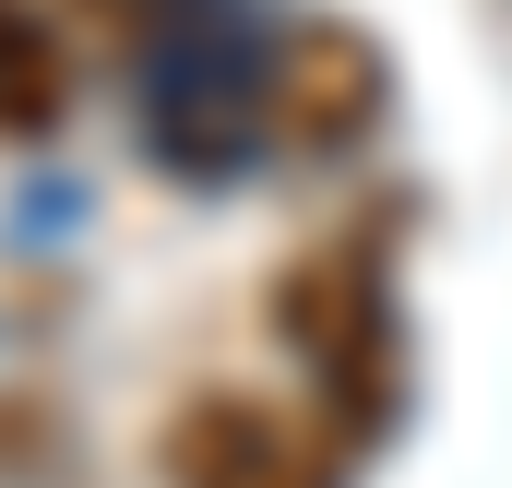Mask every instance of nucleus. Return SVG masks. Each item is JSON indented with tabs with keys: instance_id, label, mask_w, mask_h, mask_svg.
Segmentation results:
<instances>
[{
	"instance_id": "obj_1",
	"label": "nucleus",
	"mask_w": 512,
	"mask_h": 488,
	"mask_svg": "<svg viewBox=\"0 0 512 488\" xmlns=\"http://www.w3.org/2000/svg\"><path fill=\"white\" fill-rule=\"evenodd\" d=\"M274 322H286V346L322 381V417H334L346 441H370V417L393 405V286H382V250L358 239V227L322 239V250H298V262L274 274Z\"/></svg>"
},
{
	"instance_id": "obj_2",
	"label": "nucleus",
	"mask_w": 512,
	"mask_h": 488,
	"mask_svg": "<svg viewBox=\"0 0 512 488\" xmlns=\"http://www.w3.org/2000/svg\"><path fill=\"white\" fill-rule=\"evenodd\" d=\"M334 465H346L334 417H298L239 381H215L167 417V488H334Z\"/></svg>"
},
{
	"instance_id": "obj_3",
	"label": "nucleus",
	"mask_w": 512,
	"mask_h": 488,
	"mask_svg": "<svg viewBox=\"0 0 512 488\" xmlns=\"http://www.w3.org/2000/svg\"><path fill=\"white\" fill-rule=\"evenodd\" d=\"M262 120L286 155H346L358 131L382 120V48L358 24H298L262 72Z\"/></svg>"
},
{
	"instance_id": "obj_4",
	"label": "nucleus",
	"mask_w": 512,
	"mask_h": 488,
	"mask_svg": "<svg viewBox=\"0 0 512 488\" xmlns=\"http://www.w3.org/2000/svg\"><path fill=\"white\" fill-rule=\"evenodd\" d=\"M72 108V60H60V24L36 0H0V143H48Z\"/></svg>"
},
{
	"instance_id": "obj_5",
	"label": "nucleus",
	"mask_w": 512,
	"mask_h": 488,
	"mask_svg": "<svg viewBox=\"0 0 512 488\" xmlns=\"http://www.w3.org/2000/svg\"><path fill=\"white\" fill-rule=\"evenodd\" d=\"M60 405L48 393H0V488H48L60 477Z\"/></svg>"
}]
</instances>
